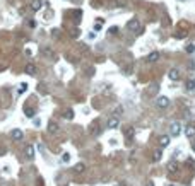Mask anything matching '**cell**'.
I'll list each match as a JSON object with an SVG mask.
<instances>
[{
    "label": "cell",
    "instance_id": "obj_1",
    "mask_svg": "<svg viewBox=\"0 0 195 186\" xmlns=\"http://www.w3.org/2000/svg\"><path fill=\"white\" fill-rule=\"evenodd\" d=\"M127 27H128V31H132L134 34H140V32H142V26H140L139 19H130V21L127 22Z\"/></svg>",
    "mask_w": 195,
    "mask_h": 186
},
{
    "label": "cell",
    "instance_id": "obj_2",
    "mask_svg": "<svg viewBox=\"0 0 195 186\" xmlns=\"http://www.w3.org/2000/svg\"><path fill=\"white\" fill-rule=\"evenodd\" d=\"M180 133H181V123L173 121L169 125V135H171V137H178Z\"/></svg>",
    "mask_w": 195,
    "mask_h": 186
},
{
    "label": "cell",
    "instance_id": "obj_3",
    "mask_svg": "<svg viewBox=\"0 0 195 186\" xmlns=\"http://www.w3.org/2000/svg\"><path fill=\"white\" fill-rule=\"evenodd\" d=\"M156 104H158V108H161V109H166V108L169 106V97L158 96V97H156Z\"/></svg>",
    "mask_w": 195,
    "mask_h": 186
},
{
    "label": "cell",
    "instance_id": "obj_4",
    "mask_svg": "<svg viewBox=\"0 0 195 186\" xmlns=\"http://www.w3.org/2000/svg\"><path fill=\"white\" fill-rule=\"evenodd\" d=\"M46 130H48V133H58L60 132V127H58V123L57 121H48V125H46Z\"/></svg>",
    "mask_w": 195,
    "mask_h": 186
},
{
    "label": "cell",
    "instance_id": "obj_5",
    "mask_svg": "<svg viewBox=\"0 0 195 186\" xmlns=\"http://www.w3.org/2000/svg\"><path fill=\"white\" fill-rule=\"evenodd\" d=\"M24 155H26V159H34V145L27 144L24 147Z\"/></svg>",
    "mask_w": 195,
    "mask_h": 186
},
{
    "label": "cell",
    "instance_id": "obj_6",
    "mask_svg": "<svg viewBox=\"0 0 195 186\" xmlns=\"http://www.w3.org/2000/svg\"><path fill=\"white\" fill-rule=\"evenodd\" d=\"M159 56H161V55H159V51H151V53L146 56V62L154 63V62H158V60H159Z\"/></svg>",
    "mask_w": 195,
    "mask_h": 186
},
{
    "label": "cell",
    "instance_id": "obj_7",
    "mask_svg": "<svg viewBox=\"0 0 195 186\" xmlns=\"http://www.w3.org/2000/svg\"><path fill=\"white\" fill-rule=\"evenodd\" d=\"M185 135L188 138H192V137H195V125L192 123V125H187L185 127Z\"/></svg>",
    "mask_w": 195,
    "mask_h": 186
},
{
    "label": "cell",
    "instance_id": "obj_8",
    "mask_svg": "<svg viewBox=\"0 0 195 186\" xmlns=\"http://www.w3.org/2000/svg\"><path fill=\"white\" fill-rule=\"evenodd\" d=\"M11 138H12V140H16V142L22 140V132L19 130V128H16V130H12V132H11Z\"/></svg>",
    "mask_w": 195,
    "mask_h": 186
},
{
    "label": "cell",
    "instance_id": "obj_9",
    "mask_svg": "<svg viewBox=\"0 0 195 186\" xmlns=\"http://www.w3.org/2000/svg\"><path fill=\"white\" fill-rule=\"evenodd\" d=\"M118 125H120V120H118V116L108 120V128H110V130H115V128H118Z\"/></svg>",
    "mask_w": 195,
    "mask_h": 186
},
{
    "label": "cell",
    "instance_id": "obj_10",
    "mask_svg": "<svg viewBox=\"0 0 195 186\" xmlns=\"http://www.w3.org/2000/svg\"><path fill=\"white\" fill-rule=\"evenodd\" d=\"M84 171H86V164H84V162H77V164L74 166V172H75V174H82Z\"/></svg>",
    "mask_w": 195,
    "mask_h": 186
},
{
    "label": "cell",
    "instance_id": "obj_11",
    "mask_svg": "<svg viewBox=\"0 0 195 186\" xmlns=\"http://www.w3.org/2000/svg\"><path fill=\"white\" fill-rule=\"evenodd\" d=\"M168 77H169L171 80H178V79H180V72H178V69H171V70L168 72Z\"/></svg>",
    "mask_w": 195,
    "mask_h": 186
},
{
    "label": "cell",
    "instance_id": "obj_12",
    "mask_svg": "<svg viewBox=\"0 0 195 186\" xmlns=\"http://www.w3.org/2000/svg\"><path fill=\"white\" fill-rule=\"evenodd\" d=\"M159 145H161V147H168L169 145V135H161V137H159Z\"/></svg>",
    "mask_w": 195,
    "mask_h": 186
},
{
    "label": "cell",
    "instance_id": "obj_13",
    "mask_svg": "<svg viewBox=\"0 0 195 186\" xmlns=\"http://www.w3.org/2000/svg\"><path fill=\"white\" fill-rule=\"evenodd\" d=\"M99 133V125H96V123H93V125H89V135H98Z\"/></svg>",
    "mask_w": 195,
    "mask_h": 186
},
{
    "label": "cell",
    "instance_id": "obj_14",
    "mask_svg": "<svg viewBox=\"0 0 195 186\" xmlns=\"http://www.w3.org/2000/svg\"><path fill=\"white\" fill-rule=\"evenodd\" d=\"M29 7H31V11H34V12L39 11V9H41V0H33Z\"/></svg>",
    "mask_w": 195,
    "mask_h": 186
},
{
    "label": "cell",
    "instance_id": "obj_15",
    "mask_svg": "<svg viewBox=\"0 0 195 186\" xmlns=\"http://www.w3.org/2000/svg\"><path fill=\"white\" fill-rule=\"evenodd\" d=\"M185 89H187V90H195V79H188V80H187Z\"/></svg>",
    "mask_w": 195,
    "mask_h": 186
},
{
    "label": "cell",
    "instance_id": "obj_16",
    "mask_svg": "<svg viewBox=\"0 0 195 186\" xmlns=\"http://www.w3.org/2000/svg\"><path fill=\"white\" fill-rule=\"evenodd\" d=\"M24 70H26L27 75H36V67H34V65H31V63L26 65V69H24Z\"/></svg>",
    "mask_w": 195,
    "mask_h": 186
},
{
    "label": "cell",
    "instance_id": "obj_17",
    "mask_svg": "<svg viewBox=\"0 0 195 186\" xmlns=\"http://www.w3.org/2000/svg\"><path fill=\"white\" fill-rule=\"evenodd\" d=\"M161 157H163V152H161V150H156V152L153 154V160H154V162H159Z\"/></svg>",
    "mask_w": 195,
    "mask_h": 186
},
{
    "label": "cell",
    "instance_id": "obj_18",
    "mask_svg": "<svg viewBox=\"0 0 195 186\" xmlns=\"http://www.w3.org/2000/svg\"><path fill=\"white\" fill-rule=\"evenodd\" d=\"M168 171H169V172H176V171H178V164H176V162H169V164H168Z\"/></svg>",
    "mask_w": 195,
    "mask_h": 186
},
{
    "label": "cell",
    "instance_id": "obj_19",
    "mask_svg": "<svg viewBox=\"0 0 195 186\" xmlns=\"http://www.w3.org/2000/svg\"><path fill=\"white\" fill-rule=\"evenodd\" d=\"M63 116L67 118V120H72V118H74V111H72V109H65Z\"/></svg>",
    "mask_w": 195,
    "mask_h": 186
},
{
    "label": "cell",
    "instance_id": "obj_20",
    "mask_svg": "<svg viewBox=\"0 0 195 186\" xmlns=\"http://www.w3.org/2000/svg\"><path fill=\"white\" fill-rule=\"evenodd\" d=\"M24 114H26L27 118H33L34 116V111H33L31 108H26V109H24Z\"/></svg>",
    "mask_w": 195,
    "mask_h": 186
},
{
    "label": "cell",
    "instance_id": "obj_21",
    "mask_svg": "<svg viewBox=\"0 0 195 186\" xmlns=\"http://www.w3.org/2000/svg\"><path fill=\"white\" fill-rule=\"evenodd\" d=\"M123 114V106H116L115 109V116H121Z\"/></svg>",
    "mask_w": 195,
    "mask_h": 186
},
{
    "label": "cell",
    "instance_id": "obj_22",
    "mask_svg": "<svg viewBox=\"0 0 195 186\" xmlns=\"http://www.w3.org/2000/svg\"><path fill=\"white\" fill-rule=\"evenodd\" d=\"M187 34H188L187 31H178V32H175V38H187Z\"/></svg>",
    "mask_w": 195,
    "mask_h": 186
},
{
    "label": "cell",
    "instance_id": "obj_23",
    "mask_svg": "<svg viewBox=\"0 0 195 186\" xmlns=\"http://www.w3.org/2000/svg\"><path fill=\"white\" fill-rule=\"evenodd\" d=\"M127 137H128V138H130V137H134V133H135V130H134V128L132 127H130V128H127Z\"/></svg>",
    "mask_w": 195,
    "mask_h": 186
},
{
    "label": "cell",
    "instance_id": "obj_24",
    "mask_svg": "<svg viewBox=\"0 0 195 186\" xmlns=\"http://www.w3.org/2000/svg\"><path fill=\"white\" fill-rule=\"evenodd\" d=\"M26 90H27V84H22L21 87L17 89V92H19V94H22V92H26Z\"/></svg>",
    "mask_w": 195,
    "mask_h": 186
},
{
    "label": "cell",
    "instance_id": "obj_25",
    "mask_svg": "<svg viewBox=\"0 0 195 186\" xmlns=\"http://www.w3.org/2000/svg\"><path fill=\"white\" fill-rule=\"evenodd\" d=\"M110 34H118V26H111L110 27Z\"/></svg>",
    "mask_w": 195,
    "mask_h": 186
},
{
    "label": "cell",
    "instance_id": "obj_26",
    "mask_svg": "<svg viewBox=\"0 0 195 186\" xmlns=\"http://www.w3.org/2000/svg\"><path fill=\"white\" fill-rule=\"evenodd\" d=\"M43 53H45V55H50V56H53V50H52V48H43Z\"/></svg>",
    "mask_w": 195,
    "mask_h": 186
},
{
    "label": "cell",
    "instance_id": "obj_27",
    "mask_svg": "<svg viewBox=\"0 0 195 186\" xmlns=\"http://www.w3.org/2000/svg\"><path fill=\"white\" fill-rule=\"evenodd\" d=\"M195 51V46L193 44H188V46H187V53H193Z\"/></svg>",
    "mask_w": 195,
    "mask_h": 186
},
{
    "label": "cell",
    "instance_id": "obj_28",
    "mask_svg": "<svg viewBox=\"0 0 195 186\" xmlns=\"http://www.w3.org/2000/svg\"><path fill=\"white\" fill-rule=\"evenodd\" d=\"M77 46H79V50H80V51H87V46H86V44H82V43H79Z\"/></svg>",
    "mask_w": 195,
    "mask_h": 186
},
{
    "label": "cell",
    "instance_id": "obj_29",
    "mask_svg": "<svg viewBox=\"0 0 195 186\" xmlns=\"http://www.w3.org/2000/svg\"><path fill=\"white\" fill-rule=\"evenodd\" d=\"M70 34H72V38H77V36L80 34V31H79V29H74V31L70 32Z\"/></svg>",
    "mask_w": 195,
    "mask_h": 186
},
{
    "label": "cell",
    "instance_id": "obj_30",
    "mask_svg": "<svg viewBox=\"0 0 195 186\" xmlns=\"http://www.w3.org/2000/svg\"><path fill=\"white\" fill-rule=\"evenodd\" d=\"M62 159H63V162H69V160H70V155H69V154H63Z\"/></svg>",
    "mask_w": 195,
    "mask_h": 186
},
{
    "label": "cell",
    "instance_id": "obj_31",
    "mask_svg": "<svg viewBox=\"0 0 195 186\" xmlns=\"http://www.w3.org/2000/svg\"><path fill=\"white\" fill-rule=\"evenodd\" d=\"M94 31H96V32H98V31H101V24H99V21H98V22L94 24Z\"/></svg>",
    "mask_w": 195,
    "mask_h": 186
},
{
    "label": "cell",
    "instance_id": "obj_32",
    "mask_svg": "<svg viewBox=\"0 0 195 186\" xmlns=\"http://www.w3.org/2000/svg\"><path fill=\"white\" fill-rule=\"evenodd\" d=\"M27 24H29V26H31V27H36V22H34V21H29V22H27Z\"/></svg>",
    "mask_w": 195,
    "mask_h": 186
},
{
    "label": "cell",
    "instance_id": "obj_33",
    "mask_svg": "<svg viewBox=\"0 0 195 186\" xmlns=\"http://www.w3.org/2000/svg\"><path fill=\"white\" fill-rule=\"evenodd\" d=\"M146 186H154V183H153V181H147V183H146Z\"/></svg>",
    "mask_w": 195,
    "mask_h": 186
},
{
    "label": "cell",
    "instance_id": "obj_34",
    "mask_svg": "<svg viewBox=\"0 0 195 186\" xmlns=\"http://www.w3.org/2000/svg\"><path fill=\"white\" fill-rule=\"evenodd\" d=\"M116 186H127L125 183H116Z\"/></svg>",
    "mask_w": 195,
    "mask_h": 186
},
{
    "label": "cell",
    "instance_id": "obj_35",
    "mask_svg": "<svg viewBox=\"0 0 195 186\" xmlns=\"http://www.w3.org/2000/svg\"><path fill=\"white\" fill-rule=\"evenodd\" d=\"M192 149H193V152H195V145H193V147H192Z\"/></svg>",
    "mask_w": 195,
    "mask_h": 186
},
{
    "label": "cell",
    "instance_id": "obj_36",
    "mask_svg": "<svg viewBox=\"0 0 195 186\" xmlns=\"http://www.w3.org/2000/svg\"><path fill=\"white\" fill-rule=\"evenodd\" d=\"M169 186H175V184H169Z\"/></svg>",
    "mask_w": 195,
    "mask_h": 186
}]
</instances>
